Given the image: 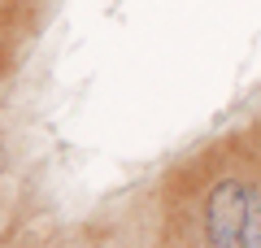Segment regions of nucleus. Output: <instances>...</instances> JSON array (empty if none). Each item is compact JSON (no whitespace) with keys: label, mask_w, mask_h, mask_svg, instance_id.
<instances>
[{"label":"nucleus","mask_w":261,"mask_h":248,"mask_svg":"<svg viewBox=\"0 0 261 248\" xmlns=\"http://www.w3.org/2000/svg\"><path fill=\"white\" fill-rule=\"evenodd\" d=\"M244 248H261V201L252 196L248 218H244Z\"/></svg>","instance_id":"nucleus-2"},{"label":"nucleus","mask_w":261,"mask_h":248,"mask_svg":"<svg viewBox=\"0 0 261 248\" xmlns=\"http://www.w3.org/2000/svg\"><path fill=\"white\" fill-rule=\"evenodd\" d=\"M252 192L240 179H222L209 187L205 201V248H244V218H248Z\"/></svg>","instance_id":"nucleus-1"}]
</instances>
